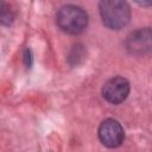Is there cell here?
Returning <instances> with one entry per match:
<instances>
[{"mask_svg":"<svg viewBox=\"0 0 152 152\" xmlns=\"http://www.w3.org/2000/svg\"><path fill=\"white\" fill-rule=\"evenodd\" d=\"M99 11L102 23L110 30H120L131 20V7L126 0H100Z\"/></svg>","mask_w":152,"mask_h":152,"instance_id":"1","label":"cell"},{"mask_svg":"<svg viewBox=\"0 0 152 152\" xmlns=\"http://www.w3.org/2000/svg\"><path fill=\"white\" fill-rule=\"evenodd\" d=\"M58 27L68 34H80L88 25L87 12L75 5H65L61 7L56 14Z\"/></svg>","mask_w":152,"mask_h":152,"instance_id":"2","label":"cell"},{"mask_svg":"<svg viewBox=\"0 0 152 152\" xmlns=\"http://www.w3.org/2000/svg\"><path fill=\"white\" fill-rule=\"evenodd\" d=\"M99 139L109 148L119 147L125 139V132L121 124L115 119H106L99 126Z\"/></svg>","mask_w":152,"mask_h":152,"instance_id":"3","label":"cell"},{"mask_svg":"<svg viewBox=\"0 0 152 152\" xmlns=\"http://www.w3.org/2000/svg\"><path fill=\"white\" fill-rule=\"evenodd\" d=\"M129 94V83L125 77L114 76L102 87V96L113 104L124 102Z\"/></svg>","mask_w":152,"mask_h":152,"instance_id":"4","label":"cell"},{"mask_svg":"<svg viewBox=\"0 0 152 152\" xmlns=\"http://www.w3.org/2000/svg\"><path fill=\"white\" fill-rule=\"evenodd\" d=\"M126 48L129 53L141 56L151 51V30L148 27L139 28L132 32L126 40Z\"/></svg>","mask_w":152,"mask_h":152,"instance_id":"5","label":"cell"},{"mask_svg":"<svg viewBox=\"0 0 152 152\" xmlns=\"http://www.w3.org/2000/svg\"><path fill=\"white\" fill-rule=\"evenodd\" d=\"M14 20V13L5 0H0V24L11 25Z\"/></svg>","mask_w":152,"mask_h":152,"instance_id":"6","label":"cell"},{"mask_svg":"<svg viewBox=\"0 0 152 152\" xmlns=\"http://www.w3.org/2000/svg\"><path fill=\"white\" fill-rule=\"evenodd\" d=\"M24 59H25V64L27 66H31V64H32V55H31V50L30 49H26L25 55H24Z\"/></svg>","mask_w":152,"mask_h":152,"instance_id":"7","label":"cell"},{"mask_svg":"<svg viewBox=\"0 0 152 152\" xmlns=\"http://www.w3.org/2000/svg\"><path fill=\"white\" fill-rule=\"evenodd\" d=\"M134 2H137L139 6H142V7H150L152 4V0H134Z\"/></svg>","mask_w":152,"mask_h":152,"instance_id":"8","label":"cell"}]
</instances>
